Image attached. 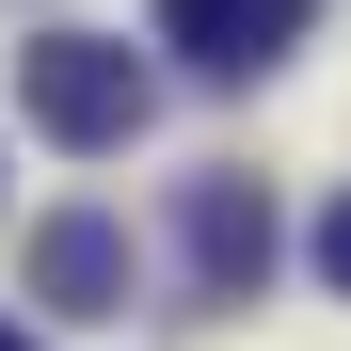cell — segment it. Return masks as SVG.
I'll use <instances>...</instances> for the list:
<instances>
[{"instance_id":"3","label":"cell","mask_w":351,"mask_h":351,"mask_svg":"<svg viewBox=\"0 0 351 351\" xmlns=\"http://www.w3.org/2000/svg\"><path fill=\"white\" fill-rule=\"evenodd\" d=\"M32 304L48 319H112V304H128V223H112V208H48L32 223Z\"/></svg>"},{"instance_id":"6","label":"cell","mask_w":351,"mask_h":351,"mask_svg":"<svg viewBox=\"0 0 351 351\" xmlns=\"http://www.w3.org/2000/svg\"><path fill=\"white\" fill-rule=\"evenodd\" d=\"M0 351H32V335H0Z\"/></svg>"},{"instance_id":"1","label":"cell","mask_w":351,"mask_h":351,"mask_svg":"<svg viewBox=\"0 0 351 351\" xmlns=\"http://www.w3.org/2000/svg\"><path fill=\"white\" fill-rule=\"evenodd\" d=\"M16 112H32L48 144L112 160V144H144L160 80H144V48H112V32H32V48H16Z\"/></svg>"},{"instance_id":"4","label":"cell","mask_w":351,"mask_h":351,"mask_svg":"<svg viewBox=\"0 0 351 351\" xmlns=\"http://www.w3.org/2000/svg\"><path fill=\"white\" fill-rule=\"evenodd\" d=\"M287 32H304V0H160V48H192L208 80L287 64Z\"/></svg>"},{"instance_id":"5","label":"cell","mask_w":351,"mask_h":351,"mask_svg":"<svg viewBox=\"0 0 351 351\" xmlns=\"http://www.w3.org/2000/svg\"><path fill=\"white\" fill-rule=\"evenodd\" d=\"M319 287H351V192L319 208Z\"/></svg>"},{"instance_id":"2","label":"cell","mask_w":351,"mask_h":351,"mask_svg":"<svg viewBox=\"0 0 351 351\" xmlns=\"http://www.w3.org/2000/svg\"><path fill=\"white\" fill-rule=\"evenodd\" d=\"M176 240H192L208 304H256V287H271V256H287V223H271V192H256V176H192Z\"/></svg>"}]
</instances>
